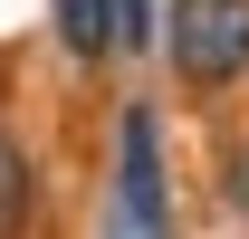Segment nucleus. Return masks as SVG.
<instances>
[{
  "instance_id": "obj_1",
  "label": "nucleus",
  "mask_w": 249,
  "mask_h": 239,
  "mask_svg": "<svg viewBox=\"0 0 249 239\" xmlns=\"http://www.w3.org/2000/svg\"><path fill=\"white\" fill-rule=\"evenodd\" d=\"M106 239H173V182H163V124L134 105L115 144V201H106Z\"/></svg>"
},
{
  "instance_id": "obj_2",
  "label": "nucleus",
  "mask_w": 249,
  "mask_h": 239,
  "mask_svg": "<svg viewBox=\"0 0 249 239\" xmlns=\"http://www.w3.org/2000/svg\"><path fill=\"white\" fill-rule=\"evenodd\" d=\"M163 48L192 86H220L249 67V0H173L163 10Z\"/></svg>"
},
{
  "instance_id": "obj_3",
  "label": "nucleus",
  "mask_w": 249,
  "mask_h": 239,
  "mask_svg": "<svg viewBox=\"0 0 249 239\" xmlns=\"http://www.w3.org/2000/svg\"><path fill=\"white\" fill-rule=\"evenodd\" d=\"M58 38L77 58H106V48H115V10H106V0H58Z\"/></svg>"
},
{
  "instance_id": "obj_4",
  "label": "nucleus",
  "mask_w": 249,
  "mask_h": 239,
  "mask_svg": "<svg viewBox=\"0 0 249 239\" xmlns=\"http://www.w3.org/2000/svg\"><path fill=\"white\" fill-rule=\"evenodd\" d=\"M19 220H29V153L0 134V239H19Z\"/></svg>"
},
{
  "instance_id": "obj_5",
  "label": "nucleus",
  "mask_w": 249,
  "mask_h": 239,
  "mask_svg": "<svg viewBox=\"0 0 249 239\" xmlns=\"http://www.w3.org/2000/svg\"><path fill=\"white\" fill-rule=\"evenodd\" d=\"M115 10V48H144L154 38V0H106Z\"/></svg>"
},
{
  "instance_id": "obj_6",
  "label": "nucleus",
  "mask_w": 249,
  "mask_h": 239,
  "mask_svg": "<svg viewBox=\"0 0 249 239\" xmlns=\"http://www.w3.org/2000/svg\"><path fill=\"white\" fill-rule=\"evenodd\" d=\"M240 191H249V182H240Z\"/></svg>"
}]
</instances>
